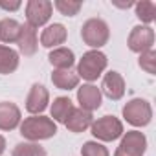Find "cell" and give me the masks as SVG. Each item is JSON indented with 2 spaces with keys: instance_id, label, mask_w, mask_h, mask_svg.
Wrapping results in <instances>:
<instances>
[{
  "instance_id": "52a82bcc",
  "label": "cell",
  "mask_w": 156,
  "mask_h": 156,
  "mask_svg": "<svg viewBox=\"0 0 156 156\" xmlns=\"http://www.w3.org/2000/svg\"><path fill=\"white\" fill-rule=\"evenodd\" d=\"M129 50L134 53H143L152 50L154 44V30L151 26H134L129 33Z\"/></svg>"
},
{
  "instance_id": "ac0fdd59",
  "label": "cell",
  "mask_w": 156,
  "mask_h": 156,
  "mask_svg": "<svg viewBox=\"0 0 156 156\" xmlns=\"http://www.w3.org/2000/svg\"><path fill=\"white\" fill-rule=\"evenodd\" d=\"M19 68V51L0 44V73H13Z\"/></svg>"
},
{
  "instance_id": "83f0119b",
  "label": "cell",
  "mask_w": 156,
  "mask_h": 156,
  "mask_svg": "<svg viewBox=\"0 0 156 156\" xmlns=\"http://www.w3.org/2000/svg\"><path fill=\"white\" fill-rule=\"evenodd\" d=\"M114 156H129V154H125V152H121L119 149H116V152H114Z\"/></svg>"
},
{
  "instance_id": "6da1fadb",
  "label": "cell",
  "mask_w": 156,
  "mask_h": 156,
  "mask_svg": "<svg viewBox=\"0 0 156 156\" xmlns=\"http://www.w3.org/2000/svg\"><path fill=\"white\" fill-rule=\"evenodd\" d=\"M20 134L30 140V141H41V140H50L57 134V125L51 118L46 116H30L26 118L20 125Z\"/></svg>"
},
{
  "instance_id": "9c48e42d",
  "label": "cell",
  "mask_w": 156,
  "mask_h": 156,
  "mask_svg": "<svg viewBox=\"0 0 156 156\" xmlns=\"http://www.w3.org/2000/svg\"><path fill=\"white\" fill-rule=\"evenodd\" d=\"M48 103H50V92H48V88H46L44 85L35 83V85L31 87L28 98H26V110H28L31 116H39L41 112L46 110Z\"/></svg>"
},
{
  "instance_id": "ffe728a7",
  "label": "cell",
  "mask_w": 156,
  "mask_h": 156,
  "mask_svg": "<svg viewBox=\"0 0 156 156\" xmlns=\"http://www.w3.org/2000/svg\"><path fill=\"white\" fill-rule=\"evenodd\" d=\"M19 33H20V24L15 19H2L0 20V41L2 42H6V44L17 42Z\"/></svg>"
},
{
  "instance_id": "ba28073f",
  "label": "cell",
  "mask_w": 156,
  "mask_h": 156,
  "mask_svg": "<svg viewBox=\"0 0 156 156\" xmlns=\"http://www.w3.org/2000/svg\"><path fill=\"white\" fill-rule=\"evenodd\" d=\"M118 149H119L121 152L129 154V156H143L145 151H147V138H145V134L140 132V130L123 132Z\"/></svg>"
},
{
  "instance_id": "484cf974",
  "label": "cell",
  "mask_w": 156,
  "mask_h": 156,
  "mask_svg": "<svg viewBox=\"0 0 156 156\" xmlns=\"http://www.w3.org/2000/svg\"><path fill=\"white\" fill-rule=\"evenodd\" d=\"M20 0H13V2H8V0H0V8L6 9V11H17L20 8Z\"/></svg>"
},
{
  "instance_id": "7c38bea8",
  "label": "cell",
  "mask_w": 156,
  "mask_h": 156,
  "mask_svg": "<svg viewBox=\"0 0 156 156\" xmlns=\"http://www.w3.org/2000/svg\"><path fill=\"white\" fill-rule=\"evenodd\" d=\"M20 108L15 103L2 101L0 103V130H15L20 125Z\"/></svg>"
},
{
  "instance_id": "7402d4cb",
  "label": "cell",
  "mask_w": 156,
  "mask_h": 156,
  "mask_svg": "<svg viewBox=\"0 0 156 156\" xmlns=\"http://www.w3.org/2000/svg\"><path fill=\"white\" fill-rule=\"evenodd\" d=\"M136 8V17L143 22V24H151L156 17V6L151 0H141V2L134 4Z\"/></svg>"
},
{
  "instance_id": "2e32d148",
  "label": "cell",
  "mask_w": 156,
  "mask_h": 156,
  "mask_svg": "<svg viewBox=\"0 0 156 156\" xmlns=\"http://www.w3.org/2000/svg\"><path fill=\"white\" fill-rule=\"evenodd\" d=\"M48 61L55 70H70L75 64V55L70 48H55L50 51Z\"/></svg>"
},
{
  "instance_id": "277c9868",
  "label": "cell",
  "mask_w": 156,
  "mask_h": 156,
  "mask_svg": "<svg viewBox=\"0 0 156 156\" xmlns=\"http://www.w3.org/2000/svg\"><path fill=\"white\" fill-rule=\"evenodd\" d=\"M123 118L132 127H147L152 119V108L147 99L134 98L123 107Z\"/></svg>"
},
{
  "instance_id": "7a4b0ae2",
  "label": "cell",
  "mask_w": 156,
  "mask_h": 156,
  "mask_svg": "<svg viewBox=\"0 0 156 156\" xmlns=\"http://www.w3.org/2000/svg\"><path fill=\"white\" fill-rule=\"evenodd\" d=\"M108 64V59L103 51L99 50H90L87 53H83V57L79 59V62H77V75H79V79L83 77L85 81H96L98 77L105 72Z\"/></svg>"
},
{
  "instance_id": "d4e9b609",
  "label": "cell",
  "mask_w": 156,
  "mask_h": 156,
  "mask_svg": "<svg viewBox=\"0 0 156 156\" xmlns=\"http://www.w3.org/2000/svg\"><path fill=\"white\" fill-rule=\"evenodd\" d=\"M81 154L83 156H110L108 149L103 143H98V141H87V143H83Z\"/></svg>"
},
{
  "instance_id": "30bf717a",
  "label": "cell",
  "mask_w": 156,
  "mask_h": 156,
  "mask_svg": "<svg viewBox=\"0 0 156 156\" xmlns=\"http://www.w3.org/2000/svg\"><path fill=\"white\" fill-rule=\"evenodd\" d=\"M101 92L112 99V101H119L125 96V79L119 72L110 70L108 73L103 75V83H101Z\"/></svg>"
},
{
  "instance_id": "e0dca14e",
  "label": "cell",
  "mask_w": 156,
  "mask_h": 156,
  "mask_svg": "<svg viewBox=\"0 0 156 156\" xmlns=\"http://www.w3.org/2000/svg\"><path fill=\"white\" fill-rule=\"evenodd\" d=\"M51 83L59 90H73L79 85V75L72 70H53Z\"/></svg>"
},
{
  "instance_id": "9a60e30c",
  "label": "cell",
  "mask_w": 156,
  "mask_h": 156,
  "mask_svg": "<svg viewBox=\"0 0 156 156\" xmlns=\"http://www.w3.org/2000/svg\"><path fill=\"white\" fill-rule=\"evenodd\" d=\"M66 37H68L66 28L62 24H59V22H53V24H50V26H46L42 30V33H41V44L44 48H57L59 44H64Z\"/></svg>"
},
{
  "instance_id": "8992f818",
  "label": "cell",
  "mask_w": 156,
  "mask_h": 156,
  "mask_svg": "<svg viewBox=\"0 0 156 156\" xmlns=\"http://www.w3.org/2000/svg\"><path fill=\"white\" fill-rule=\"evenodd\" d=\"M53 13V4L50 0H30L26 4V24L31 28H41L44 26Z\"/></svg>"
},
{
  "instance_id": "4316f807",
  "label": "cell",
  "mask_w": 156,
  "mask_h": 156,
  "mask_svg": "<svg viewBox=\"0 0 156 156\" xmlns=\"http://www.w3.org/2000/svg\"><path fill=\"white\" fill-rule=\"evenodd\" d=\"M4 151H6V140H4V136H0V156L4 154Z\"/></svg>"
},
{
  "instance_id": "3957f363",
  "label": "cell",
  "mask_w": 156,
  "mask_h": 156,
  "mask_svg": "<svg viewBox=\"0 0 156 156\" xmlns=\"http://www.w3.org/2000/svg\"><path fill=\"white\" fill-rule=\"evenodd\" d=\"M108 37H110V30L103 19H88L81 26L83 42L94 50H99L101 46H105L108 42Z\"/></svg>"
},
{
  "instance_id": "8fae6325",
  "label": "cell",
  "mask_w": 156,
  "mask_h": 156,
  "mask_svg": "<svg viewBox=\"0 0 156 156\" xmlns=\"http://www.w3.org/2000/svg\"><path fill=\"white\" fill-rule=\"evenodd\" d=\"M101 99L103 94L96 85H83L81 88H77V101H79V108L87 110V112H94L101 107Z\"/></svg>"
},
{
  "instance_id": "5bb4252c",
  "label": "cell",
  "mask_w": 156,
  "mask_h": 156,
  "mask_svg": "<svg viewBox=\"0 0 156 156\" xmlns=\"http://www.w3.org/2000/svg\"><path fill=\"white\" fill-rule=\"evenodd\" d=\"M92 121H94L92 112H87V110H83V108H75V107H73V110H72L70 116L66 118L64 125H66V129H68L70 132L79 134V132H85L87 129H90Z\"/></svg>"
},
{
  "instance_id": "5b68a950",
  "label": "cell",
  "mask_w": 156,
  "mask_h": 156,
  "mask_svg": "<svg viewBox=\"0 0 156 156\" xmlns=\"http://www.w3.org/2000/svg\"><path fill=\"white\" fill-rule=\"evenodd\" d=\"M92 136L99 141H114L123 136V123L116 116H103L90 125Z\"/></svg>"
},
{
  "instance_id": "d6986e66",
  "label": "cell",
  "mask_w": 156,
  "mask_h": 156,
  "mask_svg": "<svg viewBox=\"0 0 156 156\" xmlns=\"http://www.w3.org/2000/svg\"><path fill=\"white\" fill-rule=\"evenodd\" d=\"M72 110H73V103L70 98L61 96V98H55L51 103V118L57 123H64Z\"/></svg>"
},
{
  "instance_id": "4fadbf2b",
  "label": "cell",
  "mask_w": 156,
  "mask_h": 156,
  "mask_svg": "<svg viewBox=\"0 0 156 156\" xmlns=\"http://www.w3.org/2000/svg\"><path fill=\"white\" fill-rule=\"evenodd\" d=\"M19 50L20 53H24L26 57L35 55L37 48H39V39H37V30L31 28L30 24H20V33L17 39Z\"/></svg>"
},
{
  "instance_id": "603a6c76",
  "label": "cell",
  "mask_w": 156,
  "mask_h": 156,
  "mask_svg": "<svg viewBox=\"0 0 156 156\" xmlns=\"http://www.w3.org/2000/svg\"><path fill=\"white\" fill-rule=\"evenodd\" d=\"M53 6L64 17H75L77 13L81 11V8H83L81 2H72V0H55Z\"/></svg>"
},
{
  "instance_id": "44dd1931",
  "label": "cell",
  "mask_w": 156,
  "mask_h": 156,
  "mask_svg": "<svg viewBox=\"0 0 156 156\" xmlns=\"http://www.w3.org/2000/svg\"><path fill=\"white\" fill-rule=\"evenodd\" d=\"M11 156H46V149L33 141H22L15 145Z\"/></svg>"
},
{
  "instance_id": "cb8c5ba5",
  "label": "cell",
  "mask_w": 156,
  "mask_h": 156,
  "mask_svg": "<svg viewBox=\"0 0 156 156\" xmlns=\"http://www.w3.org/2000/svg\"><path fill=\"white\" fill-rule=\"evenodd\" d=\"M138 62H140V68L145 70L147 73H151V75L156 73V51L154 50L140 53V61Z\"/></svg>"
}]
</instances>
